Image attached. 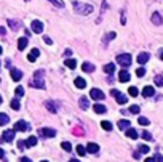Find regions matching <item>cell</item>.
Returning a JSON list of instances; mask_svg holds the SVG:
<instances>
[{
    "instance_id": "6da1fadb",
    "label": "cell",
    "mask_w": 163,
    "mask_h": 162,
    "mask_svg": "<svg viewBox=\"0 0 163 162\" xmlns=\"http://www.w3.org/2000/svg\"><path fill=\"white\" fill-rule=\"evenodd\" d=\"M45 71L43 69H38V71H35L34 72V79L29 84H30V87H34V88H40V90H43L45 88Z\"/></svg>"
},
{
    "instance_id": "7a4b0ae2",
    "label": "cell",
    "mask_w": 163,
    "mask_h": 162,
    "mask_svg": "<svg viewBox=\"0 0 163 162\" xmlns=\"http://www.w3.org/2000/svg\"><path fill=\"white\" fill-rule=\"evenodd\" d=\"M72 7L74 10L78 13V15H90L93 13V5H88V3H82V2H72Z\"/></svg>"
},
{
    "instance_id": "3957f363",
    "label": "cell",
    "mask_w": 163,
    "mask_h": 162,
    "mask_svg": "<svg viewBox=\"0 0 163 162\" xmlns=\"http://www.w3.org/2000/svg\"><path fill=\"white\" fill-rule=\"evenodd\" d=\"M117 63L123 68H128L131 64V55L130 53H122V55H118L117 56Z\"/></svg>"
},
{
    "instance_id": "277c9868",
    "label": "cell",
    "mask_w": 163,
    "mask_h": 162,
    "mask_svg": "<svg viewBox=\"0 0 163 162\" xmlns=\"http://www.w3.org/2000/svg\"><path fill=\"white\" fill-rule=\"evenodd\" d=\"M110 95H112V96H115V98H117V103H118V104H125V103H127V95L120 93L118 90L112 88V90H110Z\"/></svg>"
},
{
    "instance_id": "5b68a950",
    "label": "cell",
    "mask_w": 163,
    "mask_h": 162,
    "mask_svg": "<svg viewBox=\"0 0 163 162\" xmlns=\"http://www.w3.org/2000/svg\"><path fill=\"white\" fill-rule=\"evenodd\" d=\"M30 29H32L35 34H42V32H43V23L38 21V19L32 21V23H30Z\"/></svg>"
},
{
    "instance_id": "8992f818",
    "label": "cell",
    "mask_w": 163,
    "mask_h": 162,
    "mask_svg": "<svg viewBox=\"0 0 163 162\" xmlns=\"http://www.w3.org/2000/svg\"><path fill=\"white\" fill-rule=\"evenodd\" d=\"M90 96L93 98V100H96V101H101V100H104V93H102L99 88H91Z\"/></svg>"
},
{
    "instance_id": "52a82bcc",
    "label": "cell",
    "mask_w": 163,
    "mask_h": 162,
    "mask_svg": "<svg viewBox=\"0 0 163 162\" xmlns=\"http://www.w3.org/2000/svg\"><path fill=\"white\" fill-rule=\"evenodd\" d=\"M29 129H30L29 124L24 120H18L16 124H15V130H16V132H27Z\"/></svg>"
},
{
    "instance_id": "ba28073f",
    "label": "cell",
    "mask_w": 163,
    "mask_h": 162,
    "mask_svg": "<svg viewBox=\"0 0 163 162\" xmlns=\"http://www.w3.org/2000/svg\"><path fill=\"white\" fill-rule=\"evenodd\" d=\"M38 135L46 137V138H53L54 135H56V130H54V129H40V130H38Z\"/></svg>"
},
{
    "instance_id": "9c48e42d",
    "label": "cell",
    "mask_w": 163,
    "mask_h": 162,
    "mask_svg": "<svg viewBox=\"0 0 163 162\" xmlns=\"http://www.w3.org/2000/svg\"><path fill=\"white\" fill-rule=\"evenodd\" d=\"M15 132H16L15 129H13V130H5V132H3V138H2V140L7 141V143H11L13 140H15Z\"/></svg>"
},
{
    "instance_id": "30bf717a",
    "label": "cell",
    "mask_w": 163,
    "mask_h": 162,
    "mask_svg": "<svg viewBox=\"0 0 163 162\" xmlns=\"http://www.w3.org/2000/svg\"><path fill=\"white\" fill-rule=\"evenodd\" d=\"M58 106H59V103H54V101H51V100L45 101V108L50 111V112H53V114L58 112Z\"/></svg>"
},
{
    "instance_id": "8fae6325",
    "label": "cell",
    "mask_w": 163,
    "mask_h": 162,
    "mask_svg": "<svg viewBox=\"0 0 163 162\" xmlns=\"http://www.w3.org/2000/svg\"><path fill=\"white\" fill-rule=\"evenodd\" d=\"M149 60H150V55H149V53H146V52H144V53H139V55H138V64H141V66L146 64Z\"/></svg>"
},
{
    "instance_id": "7c38bea8",
    "label": "cell",
    "mask_w": 163,
    "mask_h": 162,
    "mask_svg": "<svg viewBox=\"0 0 163 162\" xmlns=\"http://www.w3.org/2000/svg\"><path fill=\"white\" fill-rule=\"evenodd\" d=\"M152 23H154L155 26H160L163 23V18H162V15H160L158 11H154L152 13Z\"/></svg>"
},
{
    "instance_id": "4fadbf2b",
    "label": "cell",
    "mask_w": 163,
    "mask_h": 162,
    "mask_svg": "<svg viewBox=\"0 0 163 162\" xmlns=\"http://www.w3.org/2000/svg\"><path fill=\"white\" fill-rule=\"evenodd\" d=\"M10 74H11V79L15 82H18V80H21V79H23V72H21L19 69H15L13 68L11 71H10Z\"/></svg>"
},
{
    "instance_id": "5bb4252c",
    "label": "cell",
    "mask_w": 163,
    "mask_h": 162,
    "mask_svg": "<svg viewBox=\"0 0 163 162\" xmlns=\"http://www.w3.org/2000/svg\"><path fill=\"white\" fill-rule=\"evenodd\" d=\"M118 80L120 82H128L130 80V72H128L127 69H122V71L118 72Z\"/></svg>"
},
{
    "instance_id": "9a60e30c",
    "label": "cell",
    "mask_w": 163,
    "mask_h": 162,
    "mask_svg": "<svg viewBox=\"0 0 163 162\" xmlns=\"http://www.w3.org/2000/svg\"><path fill=\"white\" fill-rule=\"evenodd\" d=\"M154 93H155L154 87H149V85H146V87L142 88V96H144V98H150V96H154Z\"/></svg>"
},
{
    "instance_id": "2e32d148",
    "label": "cell",
    "mask_w": 163,
    "mask_h": 162,
    "mask_svg": "<svg viewBox=\"0 0 163 162\" xmlns=\"http://www.w3.org/2000/svg\"><path fill=\"white\" fill-rule=\"evenodd\" d=\"M38 55H40V50H38V48H32V52L27 55V60L30 61V63H34V61L38 58Z\"/></svg>"
},
{
    "instance_id": "e0dca14e",
    "label": "cell",
    "mask_w": 163,
    "mask_h": 162,
    "mask_svg": "<svg viewBox=\"0 0 163 162\" xmlns=\"http://www.w3.org/2000/svg\"><path fill=\"white\" fill-rule=\"evenodd\" d=\"M78 103H80V108L82 109H88V108H90V100H88V98L86 96H82L80 100H78Z\"/></svg>"
},
{
    "instance_id": "ac0fdd59",
    "label": "cell",
    "mask_w": 163,
    "mask_h": 162,
    "mask_svg": "<svg viewBox=\"0 0 163 162\" xmlns=\"http://www.w3.org/2000/svg\"><path fill=\"white\" fill-rule=\"evenodd\" d=\"M86 151L91 153V154H96L99 151V146L96 145V143H88V145H86Z\"/></svg>"
},
{
    "instance_id": "d6986e66",
    "label": "cell",
    "mask_w": 163,
    "mask_h": 162,
    "mask_svg": "<svg viewBox=\"0 0 163 162\" xmlns=\"http://www.w3.org/2000/svg\"><path fill=\"white\" fill-rule=\"evenodd\" d=\"M8 26L11 31H18V29H21V23L16 19H8Z\"/></svg>"
},
{
    "instance_id": "ffe728a7",
    "label": "cell",
    "mask_w": 163,
    "mask_h": 162,
    "mask_svg": "<svg viewBox=\"0 0 163 162\" xmlns=\"http://www.w3.org/2000/svg\"><path fill=\"white\" fill-rule=\"evenodd\" d=\"M93 109H94V112H98V114H104L107 111V108L104 104H101V103H96V104L93 106Z\"/></svg>"
},
{
    "instance_id": "44dd1931",
    "label": "cell",
    "mask_w": 163,
    "mask_h": 162,
    "mask_svg": "<svg viewBox=\"0 0 163 162\" xmlns=\"http://www.w3.org/2000/svg\"><path fill=\"white\" fill-rule=\"evenodd\" d=\"M75 87H77V88H85L86 80L83 79V77H75Z\"/></svg>"
},
{
    "instance_id": "7402d4cb",
    "label": "cell",
    "mask_w": 163,
    "mask_h": 162,
    "mask_svg": "<svg viewBox=\"0 0 163 162\" xmlns=\"http://www.w3.org/2000/svg\"><path fill=\"white\" fill-rule=\"evenodd\" d=\"M64 64L67 66L69 69H75V68H77V61L74 60V58H67V60L64 61Z\"/></svg>"
},
{
    "instance_id": "603a6c76",
    "label": "cell",
    "mask_w": 163,
    "mask_h": 162,
    "mask_svg": "<svg viewBox=\"0 0 163 162\" xmlns=\"http://www.w3.org/2000/svg\"><path fill=\"white\" fill-rule=\"evenodd\" d=\"M127 137H128V138H131V140H136V138H138V132H136L135 129L128 127V129H127Z\"/></svg>"
},
{
    "instance_id": "cb8c5ba5",
    "label": "cell",
    "mask_w": 163,
    "mask_h": 162,
    "mask_svg": "<svg viewBox=\"0 0 163 162\" xmlns=\"http://www.w3.org/2000/svg\"><path fill=\"white\" fill-rule=\"evenodd\" d=\"M27 47V37H21L18 40V50H24Z\"/></svg>"
},
{
    "instance_id": "d4e9b609",
    "label": "cell",
    "mask_w": 163,
    "mask_h": 162,
    "mask_svg": "<svg viewBox=\"0 0 163 162\" xmlns=\"http://www.w3.org/2000/svg\"><path fill=\"white\" fill-rule=\"evenodd\" d=\"M104 72H107V74H114V72H115V64H114V63H109V64L104 66Z\"/></svg>"
},
{
    "instance_id": "484cf974",
    "label": "cell",
    "mask_w": 163,
    "mask_h": 162,
    "mask_svg": "<svg viewBox=\"0 0 163 162\" xmlns=\"http://www.w3.org/2000/svg\"><path fill=\"white\" fill-rule=\"evenodd\" d=\"M10 122V117L5 112H0V125H7Z\"/></svg>"
},
{
    "instance_id": "4316f807",
    "label": "cell",
    "mask_w": 163,
    "mask_h": 162,
    "mask_svg": "<svg viewBox=\"0 0 163 162\" xmlns=\"http://www.w3.org/2000/svg\"><path fill=\"white\" fill-rule=\"evenodd\" d=\"M82 69H83L85 72H93V71H94V66L91 64V63H83V66H82Z\"/></svg>"
},
{
    "instance_id": "83f0119b",
    "label": "cell",
    "mask_w": 163,
    "mask_h": 162,
    "mask_svg": "<svg viewBox=\"0 0 163 162\" xmlns=\"http://www.w3.org/2000/svg\"><path fill=\"white\" fill-rule=\"evenodd\" d=\"M154 82H155V85L157 87H163V76L162 74H157L155 79H154Z\"/></svg>"
},
{
    "instance_id": "f1b7e54d",
    "label": "cell",
    "mask_w": 163,
    "mask_h": 162,
    "mask_svg": "<svg viewBox=\"0 0 163 162\" xmlns=\"http://www.w3.org/2000/svg\"><path fill=\"white\" fill-rule=\"evenodd\" d=\"M26 145H27V148H32V146L37 145V138L35 137H29L27 140H26Z\"/></svg>"
},
{
    "instance_id": "f546056e",
    "label": "cell",
    "mask_w": 163,
    "mask_h": 162,
    "mask_svg": "<svg viewBox=\"0 0 163 162\" xmlns=\"http://www.w3.org/2000/svg\"><path fill=\"white\" fill-rule=\"evenodd\" d=\"M130 127V120H120L118 122V129L120 130H127Z\"/></svg>"
},
{
    "instance_id": "4dcf8cb0",
    "label": "cell",
    "mask_w": 163,
    "mask_h": 162,
    "mask_svg": "<svg viewBox=\"0 0 163 162\" xmlns=\"http://www.w3.org/2000/svg\"><path fill=\"white\" fill-rule=\"evenodd\" d=\"M115 35H117L115 32H109V34H106V37H104V40H102V42H104V45H107V42H109V40L115 39Z\"/></svg>"
},
{
    "instance_id": "1f68e13d",
    "label": "cell",
    "mask_w": 163,
    "mask_h": 162,
    "mask_svg": "<svg viewBox=\"0 0 163 162\" xmlns=\"http://www.w3.org/2000/svg\"><path fill=\"white\" fill-rule=\"evenodd\" d=\"M101 127H102L104 130H107V132H109V130H112V124H110L109 120H102V122H101Z\"/></svg>"
},
{
    "instance_id": "d6a6232c",
    "label": "cell",
    "mask_w": 163,
    "mask_h": 162,
    "mask_svg": "<svg viewBox=\"0 0 163 162\" xmlns=\"http://www.w3.org/2000/svg\"><path fill=\"white\" fill-rule=\"evenodd\" d=\"M77 154H78V156H85V154H86V148H85V146H82V145H78L77 146Z\"/></svg>"
},
{
    "instance_id": "836d02e7",
    "label": "cell",
    "mask_w": 163,
    "mask_h": 162,
    "mask_svg": "<svg viewBox=\"0 0 163 162\" xmlns=\"http://www.w3.org/2000/svg\"><path fill=\"white\" fill-rule=\"evenodd\" d=\"M128 93H130V96H138V88H136V87H130V88H128Z\"/></svg>"
},
{
    "instance_id": "e575fe53",
    "label": "cell",
    "mask_w": 163,
    "mask_h": 162,
    "mask_svg": "<svg viewBox=\"0 0 163 162\" xmlns=\"http://www.w3.org/2000/svg\"><path fill=\"white\" fill-rule=\"evenodd\" d=\"M141 137H142L144 140H147V141H152V140H154V138H152V135L149 133V132H142V133H141Z\"/></svg>"
},
{
    "instance_id": "d590c367",
    "label": "cell",
    "mask_w": 163,
    "mask_h": 162,
    "mask_svg": "<svg viewBox=\"0 0 163 162\" xmlns=\"http://www.w3.org/2000/svg\"><path fill=\"white\" fill-rule=\"evenodd\" d=\"M48 2H51L53 5H56V7H59V8L64 7V2H62V0H48Z\"/></svg>"
},
{
    "instance_id": "8d00e7d4",
    "label": "cell",
    "mask_w": 163,
    "mask_h": 162,
    "mask_svg": "<svg viewBox=\"0 0 163 162\" xmlns=\"http://www.w3.org/2000/svg\"><path fill=\"white\" fill-rule=\"evenodd\" d=\"M11 108L15 111H18L21 108V104H19V101H18V100H11Z\"/></svg>"
},
{
    "instance_id": "74e56055",
    "label": "cell",
    "mask_w": 163,
    "mask_h": 162,
    "mask_svg": "<svg viewBox=\"0 0 163 162\" xmlns=\"http://www.w3.org/2000/svg\"><path fill=\"white\" fill-rule=\"evenodd\" d=\"M136 76H138V77H144V76H146V69H144V68H138Z\"/></svg>"
},
{
    "instance_id": "f35d334b",
    "label": "cell",
    "mask_w": 163,
    "mask_h": 162,
    "mask_svg": "<svg viewBox=\"0 0 163 162\" xmlns=\"http://www.w3.org/2000/svg\"><path fill=\"white\" fill-rule=\"evenodd\" d=\"M61 146H62V149H64V151H70V149H72V145H70L69 141H64Z\"/></svg>"
},
{
    "instance_id": "ab89813d",
    "label": "cell",
    "mask_w": 163,
    "mask_h": 162,
    "mask_svg": "<svg viewBox=\"0 0 163 162\" xmlns=\"http://www.w3.org/2000/svg\"><path fill=\"white\" fill-rule=\"evenodd\" d=\"M130 112H131V114H138V112H139V106H138V104L130 106Z\"/></svg>"
},
{
    "instance_id": "60d3db41",
    "label": "cell",
    "mask_w": 163,
    "mask_h": 162,
    "mask_svg": "<svg viewBox=\"0 0 163 162\" xmlns=\"http://www.w3.org/2000/svg\"><path fill=\"white\" fill-rule=\"evenodd\" d=\"M138 122L141 125H149V119H146V117H138Z\"/></svg>"
},
{
    "instance_id": "b9f144b4",
    "label": "cell",
    "mask_w": 163,
    "mask_h": 162,
    "mask_svg": "<svg viewBox=\"0 0 163 162\" xmlns=\"http://www.w3.org/2000/svg\"><path fill=\"white\" fill-rule=\"evenodd\" d=\"M139 151H141L142 154H147V153H149L150 149H149V146H146V145H141V146H139Z\"/></svg>"
},
{
    "instance_id": "7bdbcfd3",
    "label": "cell",
    "mask_w": 163,
    "mask_h": 162,
    "mask_svg": "<svg viewBox=\"0 0 163 162\" xmlns=\"http://www.w3.org/2000/svg\"><path fill=\"white\" fill-rule=\"evenodd\" d=\"M15 93H16V96H23V95H24V88H23V87H18V88L15 90Z\"/></svg>"
},
{
    "instance_id": "ee69618b",
    "label": "cell",
    "mask_w": 163,
    "mask_h": 162,
    "mask_svg": "<svg viewBox=\"0 0 163 162\" xmlns=\"http://www.w3.org/2000/svg\"><path fill=\"white\" fill-rule=\"evenodd\" d=\"M18 148L23 151V149H26V148H27V145H26V141H23V140H21V141H18Z\"/></svg>"
},
{
    "instance_id": "f6af8a7d",
    "label": "cell",
    "mask_w": 163,
    "mask_h": 162,
    "mask_svg": "<svg viewBox=\"0 0 163 162\" xmlns=\"http://www.w3.org/2000/svg\"><path fill=\"white\" fill-rule=\"evenodd\" d=\"M43 40H45V44H48V45H51V44H53V40H51V39H50L48 35H45V37H43Z\"/></svg>"
},
{
    "instance_id": "bcb514c9",
    "label": "cell",
    "mask_w": 163,
    "mask_h": 162,
    "mask_svg": "<svg viewBox=\"0 0 163 162\" xmlns=\"http://www.w3.org/2000/svg\"><path fill=\"white\" fill-rule=\"evenodd\" d=\"M64 55H66V56H70V55H72V50H70V48H67V50L64 52Z\"/></svg>"
},
{
    "instance_id": "7dc6e473",
    "label": "cell",
    "mask_w": 163,
    "mask_h": 162,
    "mask_svg": "<svg viewBox=\"0 0 163 162\" xmlns=\"http://www.w3.org/2000/svg\"><path fill=\"white\" fill-rule=\"evenodd\" d=\"M122 24H127V19H125V11H122Z\"/></svg>"
},
{
    "instance_id": "c3c4849f",
    "label": "cell",
    "mask_w": 163,
    "mask_h": 162,
    "mask_svg": "<svg viewBox=\"0 0 163 162\" xmlns=\"http://www.w3.org/2000/svg\"><path fill=\"white\" fill-rule=\"evenodd\" d=\"M155 161H158V162H163V157H162V156H160V154H157V156H155Z\"/></svg>"
},
{
    "instance_id": "681fc988",
    "label": "cell",
    "mask_w": 163,
    "mask_h": 162,
    "mask_svg": "<svg viewBox=\"0 0 163 162\" xmlns=\"http://www.w3.org/2000/svg\"><path fill=\"white\" fill-rule=\"evenodd\" d=\"M19 162H32V161H30L29 157H21V161H19Z\"/></svg>"
},
{
    "instance_id": "f907efd6",
    "label": "cell",
    "mask_w": 163,
    "mask_h": 162,
    "mask_svg": "<svg viewBox=\"0 0 163 162\" xmlns=\"http://www.w3.org/2000/svg\"><path fill=\"white\" fill-rule=\"evenodd\" d=\"M5 34H7V31H5V29L2 27V26H0V35H5Z\"/></svg>"
},
{
    "instance_id": "816d5d0a",
    "label": "cell",
    "mask_w": 163,
    "mask_h": 162,
    "mask_svg": "<svg viewBox=\"0 0 163 162\" xmlns=\"http://www.w3.org/2000/svg\"><path fill=\"white\" fill-rule=\"evenodd\" d=\"M5 66H7V68H11V61L7 60V61H5Z\"/></svg>"
},
{
    "instance_id": "f5cc1de1",
    "label": "cell",
    "mask_w": 163,
    "mask_h": 162,
    "mask_svg": "<svg viewBox=\"0 0 163 162\" xmlns=\"http://www.w3.org/2000/svg\"><path fill=\"white\" fill-rule=\"evenodd\" d=\"M133 156H135L136 159H139V157H141V151H139V153H135V154H133Z\"/></svg>"
},
{
    "instance_id": "db71d44e",
    "label": "cell",
    "mask_w": 163,
    "mask_h": 162,
    "mask_svg": "<svg viewBox=\"0 0 163 162\" xmlns=\"http://www.w3.org/2000/svg\"><path fill=\"white\" fill-rule=\"evenodd\" d=\"M158 56H160V60L163 61V50H160V52H158Z\"/></svg>"
},
{
    "instance_id": "11a10c76",
    "label": "cell",
    "mask_w": 163,
    "mask_h": 162,
    "mask_svg": "<svg viewBox=\"0 0 163 162\" xmlns=\"http://www.w3.org/2000/svg\"><path fill=\"white\" fill-rule=\"evenodd\" d=\"M146 162H155V157H149V159H146Z\"/></svg>"
},
{
    "instance_id": "9f6ffc18",
    "label": "cell",
    "mask_w": 163,
    "mask_h": 162,
    "mask_svg": "<svg viewBox=\"0 0 163 162\" xmlns=\"http://www.w3.org/2000/svg\"><path fill=\"white\" fill-rule=\"evenodd\" d=\"M3 156H5V153H3V149H0V159H3Z\"/></svg>"
},
{
    "instance_id": "6f0895ef",
    "label": "cell",
    "mask_w": 163,
    "mask_h": 162,
    "mask_svg": "<svg viewBox=\"0 0 163 162\" xmlns=\"http://www.w3.org/2000/svg\"><path fill=\"white\" fill-rule=\"evenodd\" d=\"M69 162H78V161H77V159H70Z\"/></svg>"
},
{
    "instance_id": "680465c9",
    "label": "cell",
    "mask_w": 163,
    "mask_h": 162,
    "mask_svg": "<svg viewBox=\"0 0 163 162\" xmlns=\"http://www.w3.org/2000/svg\"><path fill=\"white\" fill-rule=\"evenodd\" d=\"M0 104H2V96H0Z\"/></svg>"
},
{
    "instance_id": "91938a15",
    "label": "cell",
    "mask_w": 163,
    "mask_h": 162,
    "mask_svg": "<svg viewBox=\"0 0 163 162\" xmlns=\"http://www.w3.org/2000/svg\"><path fill=\"white\" fill-rule=\"evenodd\" d=\"M40 162H48V161H40Z\"/></svg>"
},
{
    "instance_id": "94428289",
    "label": "cell",
    "mask_w": 163,
    "mask_h": 162,
    "mask_svg": "<svg viewBox=\"0 0 163 162\" xmlns=\"http://www.w3.org/2000/svg\"><path fill=\"white\" fill-rule=\"evenodd\" d=\"M0 53H2V47H0Z\"/></svg>"
},
{
    "instance_id": "6125c7cd",
    "label": "cell",
    "mask_w": 163,
    "mask_h": 162,
    "mask_svg": "<svg viewBox=\"0 0 163 162\" xmlns=\"http://www.w3.org/2000/svg\"><path fill=\"white\" fill-rule=\"evenodd\" d=\"M26 2H29V0H26Z\"/></svg>"
}]
</instances>
